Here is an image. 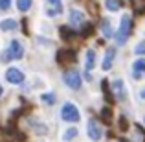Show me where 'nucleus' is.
<instances>
[{"label": "nucleus", "instance_id": "20", "mask_svg": "<svg viewBox=\"0 0 145 142\" xmlns=\"http://www.w3.org/2000/svg\"><path fill=\"white\" fill-rule=\"evenodd\" d=\"M61 33H63V39L64 41H70L72 35H75L74 30H72V28H66V26H63V28H61Z\"/></svg>", "mask_w": 145, "mask_h": 142}, {"label": "nucleus", "instance_id": "1", "mask_svg": "<svg viewBox=\"0 0 145 142\" xmlns=\"http://www.w3.org/2000/svg\"><path fill=\"white\" fill-rule=\"evenodd\" d=\"M132 32V18L131 15H123L120 20V28H118V33H116V43L118 44H125Z\"/></svg>", "mask_w": 145, "mask_h": 142}, {"label": "nucleus", "instance_id": "10", "mask_svg": "<svg viewBox=\"0 0 145 142\" xmlns=\"http://www.w3.org/2000/svg\"><path fill=\"white\" fill-rule=\"evenodd\" d=\"M6 79L9 83H13V85H20V83H24V74L20 70H17V68H9L6 72Z\"/></svg>", "mask_w": 145, "mask_h": 142}, {"label": "nucleus", "instance_id": "4", "mask_svg": "<svg viewBox=\"0 0 145 142\" xmlns=\"http://www.w3.org/2000/svg\"><path fill=\"white\" fill-rule=\"evenodd\" d=\"M63 79H64V83H66L70 89H74V90L81 89L83 79H81V74H79L77 70H66V72L63 74Z\"/></svg>", "mask_w": 145, "mask_h": 142}, {"label": "nucleus", "instance_id": "25", "mask_svg": "<svg viewBox=\"0 0 145 142\" xmlns=\"http://www.w3.org/2000/svg\"><path fill=\"white\" fill-rule=\"evenodd\" d=\"M120 122H121V129H127V127H129V122L125 120V116H121V120H120Z\"/></svg>", "mask_w": 145, "mask_h": 142}, {"label": "nucleus", "instance_id": "7", "mask_svg": "<svg viewBox=\"0 0 145 142\" xmlns=\"http://www.w3.org/2000/svg\"><path fill=\"white\" fill-rule=\"evenodd\" d=\"M63 11V0H46V15L57 17Z\"/></svg>", "mask_w": 145, "mask_h": 142}, {"label": "nucleus", "instance_id": "16", "mask_svg": "<svg viewBox=\"0 0 145 142\" xmlns=\"http://www.w3.org/2000/svg\"><path fill=\"white\" fill-rule=\"evenodd\" d=\"M105 6H106V9L108 11H118V9H121V0H105Z\"/></svg>", "mask_w": 145, "mask_h": 142}, {"label": "nucleus", "instance_id": "9", "mask_svg": "<svg viewBox=\"0 0 145 142\" xmlns=\"http://www.w3.org/2000/svg\"><path fill=\"white\" fill-rule=\"evenodd\" d=\"M75 59H77V53H75L74 50H61V52L57 53V61H59L61 65H70V63H74Z\"/></svg>", "mask_w": 145, "mask_h": 142}, {"label": "nucleus", "instance_id": "23", "mask_svg": "<svg viewBox=\"0 0 145 142\" xmlns=\"http://www.w3.org/2000/svg\"><path fill=\"white\" fill-rule=\"evenodd\" d=\"M42 102H46V103H55V96H53L52 92H48V94H42Z\"/></svg>", "mask_w": 145, "mask_h": 142}, {"label": "nucleus", "instance_id": "5", "mask_svg": "<svg viewBox=\"0 0 145 142\" xmlns=\"http://www.w3.org/2000/svg\"><path fill=\"white\" fill-rule=\"evenodd\" d=\"M88 137L92 139L94 142H97V140H101V137H103V129H101V125H99V122L97 120H88Z\"/></svg>", "mask_w": 145, "mask_h": 142}, {"label": "nucleus", "instance_id": "13", "mask_svg": "<svg viewBox=\"0 0 145 142\" xmlns=\"http://www.w3.org/2000/svg\"><path fill=\"white\" fill-rule=\"evenodd\" d=\"M86 74L90 76V70H92L94 67H96V52H94V50H88V52H86Z\"/></svg>", "mask_w": 145, "mask_h": 142}, {"label": "nucleus", "instance_id": "3", "mask_svg": "<svg viewBox=\"0 0 145 142\" xmlns=\"http://www.w3.org/2000/svg\"><path fill=\"white\" fill-rule=\"evenodd\" d=\"M61 118L64 122H79L81 114H79V109L74 103H64L63 109H61Z\"/></svg>", "mask_w": 145, "mask_h": 142}, {"label": "nucleus", "instance_id": "6", "mask_svg": "<svg viewBox=\"0 0 145 142\" xmlns=\"http://www.w3.org/2000/svg\"><path fill=\"white\" fill-rule=\"evenodd\" d=\"M86 22H85V15H83V11L79 9H70V26L72 28H83Z\"/></svg>", "mask_w": 145, "mask_h": 142}, {"label": "nucleus", "instance_id": "24", "mask_svg": "<svg viewBox=\"0 0 145 142\" xmlns=\"http://www.w3.org/2000/svg\"><path fill=\"white\" fill-rule=\"evenodd\" d=\"M11 6V0H0V9L2 11H7Z\"/></svg>", "mask_w": 145, "mask_h": 142}, {"label": "nucleus", "instance_id": "14", "mask_svg": "<svg viewBox=\"0 0 145 142\" xmlns=\"http://www.w3.org/2000/svg\"><path fill=\"white\" fill-rule=\"evenodd\" d=\"M17 28V20L15 18H6V20L0 22V30L2 32H9V30H15Z\"/></svg>", "mask_w": 145, "mask_h": 142}, {"label": "nucleus", "instance_id": "21", "mask_svg": "<svg viewBox=\"0 0 145 142\" xmlns=\"http://www.w3.org/2000/svg\"><path fill=\"white\" fill-rule=\"evenodd\" d=\"M110 111H112V109H108V107H105V109L101 111V116H103V120H105L106 124L112 122V114H110Z\"/></svg>", "mask_w": 145, "mask_h": 142}, {"label": "nucleus", "instance_id": "11", "mask_svg": "<svg viewBox=\"0 0 145 142\" xmlns=\"http://www.w3.org/2000/svg\"><path fill=\"white\" fill-rule=\"evenodd\" d=\"M145 76V59H136L132 63V78L142 79Z\"/></svg>", "mask_w": 145, "mask_h": 142}, {"label": "nucleus", "instance_id": "8", "mask_svg": "<svg viewBox=\"0 0 145 142\" xmlns=\"http://www.w3.org/2000/svg\"><path fill=\"white\" fill-rule=\"evenodd\" d=\"M110 87H112V94H116L118 100H125L127 98V90H125V83L123 79H114L112 83H110Z\"/></svg>", "mask_w": 145, "mask_h": 142}, {"label": "nucleus", "instance_id": "17", "mask_svg": "<svg viewBox=\"0 0 145 142\" xmlns=\"http://www.w3.org/2000/svg\"><path fill=\"white\" fill-rule=\"evenodd\" d=\"M136 13H145V0H131Z\"/></svg>", "mask_w": 145, "mask_h": 142}, {"label": "nucleus", "instance_id": "2", "mask_svg": "<svg viewBox=\"0 0 145 142\" xmlns=\"http://www.w3.org/2000/svg\"><path fill=\"white\" fill-rule=\"evenodd\" d=\"M22 55H24V46H22L20 41L15 39V41H11V43H9V48L0 55V61H2V63H7V61L20 59Z\"/></svg>", "mask_w": 145, "mask_h": 142}, {"label": "nucleus", "instance_id": "26", "mask_svg": "<svg viewBox=\"0 0 145 142\" xmlns=\"http://www.w3.org/2000/svg\"><path fill=\"white\" fill-rule=\"evenodd\" d=\"M140 96H142V98H143V100H145V89H143V90H142V92H140Z\"/></svg>", "mask_w": 145, "mask_h": 142}, {"label": "nucleus", "instance_id": "22", "mask_svg": "<svg viewBox=\"0 0 145 142\" xmlns=\"http://www.w3.org/2000/svg\"><path fill=\"white\" fill-rule=\"evenodd\" d=\"M134 52L138 53V55H145V39L142 41V43H138V44H136Z\"/></svg>", "mask_w": 145, "mask_h": 142}, {"label": "nucleus", "instance_id": "27", "mask_svg": "<svg viewBox=\"0 0 145 142\" xmlns=\"http://www.w3.org/2000/svg\"><path fill=\"white\" fill-rule=\"evenodd\" d=\"M2 92H4V90H2V85H0V96H2Z\"/></svg>", "mask_w": 145, "mask_h": 142}, {"label": "nucleus", "instance_id": "18", "mask_svg": "<svg viewBox=\"0 0 145 142\" xmlns=\"http://www.w3.org/2000/svg\"><path fill=\"white\" fill-rule=\"evenodd\" d=\"M31 4H33V0H17V7L20 11H28L31 7Z\"/></svg>", "mask_w": 145, "mask_h": 142}, {"label": "nucleus", "instance_id": "15", "mask_svg": "<svg viewBox=\"0 0 145 142\" xmlns=\"http://www.w3.org/2000/svg\"><path fill=\"white\" fill-rule=\"evenodd\" d=\"M101 32H103V35H105L106 39H110V37L114 35V33H112V26H110V22L106 20V18L101 20Z\"/></svg>", "mask_w": 145, "mask_h": 142}, {"label": "nucleus", "instance_id": "19", "mask_svg": "<svg viewBox=\"0 0 145 142\" xmlns=\"http://www.w3.org/2000/svg\"><path fill=\"white\" fill-rule=\"evenodd\" d=\"M77 135H79V131H77V129H75V127H70L66 133H64V137H63V139L66 140V142H70V140H74Z\"/></svg>", "mask_w": 145, "mask_h": 142}, {"label": "nucleus", "instance_id": "12", "mask_svg": "<svg viewBox=\"0 0 145 142\" xmlns=\"http://www.w3.org/2000/svg\"><path fill=\"white\" fill-rule=\"evenodd\" d=\"M114 59H116V48H106L105 57H103V65H101V68H103V70H110V68H112Z\"/></svg>", "mask_w": 145, "mask_h": 142}]
</instances>
